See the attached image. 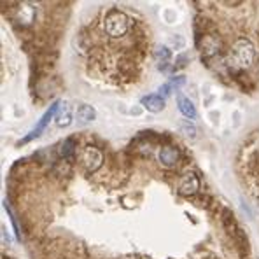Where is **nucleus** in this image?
I'll return each instance as SVG.
<instances>
[{"mask_svg":"<svg viewBox=\"0 0 259 259\" xmlns=\"http://www.w3.org/2000/svg\"><path fill=\"white\" fill-rule=\"evenodd\" d=\"M102 161H104L102 153L97 147H91V145H88V147L83 151V154H81V163H83L84 168H86L89 173H91V172H97L98 168L102 167Z\"/></svg>","mask_w":259,"mask_h":259,"instance_id":"7ed1b4c3","label":"nucleus"},{"mask_svg":"<svg viewBox=\"0 0 259 259\" xmlns=\"http://www.w3.org/2000/svg\"><path fill=\"white\" fill-rule=\"evenodd\" d=\"M170 58H172V53L167 46H161V48H158L154 51V62H156V67H158L159 70L167 69L168 63H170Z\"/></svg>","mask_w":259,"mask_h":259,"instance_id":"6e6552de","label":"nucleus"},{"mask_svg":"<svg viewBox=\"0 0 259 259\" xmlns=\"http://www.w3.org/2000/svg\"><path fill=\"white\" fill-rule=\"evenodd\" d=\"M72 123V112H70V105L69 104H60V109H58L56 114V124L58 126H69Z\"/></svg>","mask_w":259,"mask_h":259,"instance_id":"1a4fd4ad","label":"nucleus"},{"mask_svg":"<svg viewBox=\"0 0 259 259\" xmlns=\"http://www.w3.org/2000/svg\"><path fill=\"white\" fill-rule=\"evenodd\" d=\"M184 83H186V79L182 77V75L173 77V79H170V83L163 84L161 88H159V97H168L172 91H177V89H179Z\"/></svg>","mask_w":259,"mask_h":259,"instance_id":"9b49d317","label":"nucleus"},{"mask_svg":"<svg viewBox=\"0 0 259 259\" xmlns=\"http://www.w3.org/2000/svg\"><path fill=\"white\" fill-rule=\"evenodd\" d=\"M58 153H60L62 158H72L74 153H75V140L74 138H67V140H63L62 145H60V149H58Z\"/></svg>","mask_w":259,"mask_h":259,"instance_id":"ddd939ff","label":"nucleus"},{"mask_svg":"<svg viewBox=\"0 0 259 259\" xmlns=\"http://www.w3.org/2000/svg\"><path fill=\"white\" fill-rule=\"evenodd\" d=\"M58 109H60V104H53V105L49 107V110H48V112H46L44 116H42V119H40L39 124H37V126H35V130H34V132H32L30 135H28L27 138H25V140H23V142H28V140H32V138H37V137H39L40 133L44 132L46 126H48V123H49V121H51V118H53L54 112H56Z\"/></svg>","mask_w":259,"mask_h":259,"instance_id":"39448f33","label":"nucleus"},{"mask_svg":"<svg viewBox=\"0 0 259 259\" xmlns=\"http://www.w3.org/2000/svg\"><path fill=\"white\" fill-rule=\"evenodd\" d=\"M180 128H182V132H184L186 135H189V137H191V138H193V137H194V133H196V130H194V126H193V124H189L188 121H184V123L180 124Z\"/></svg>","mask_w":259,"mask_h":259,"instance_id":"4468645a","label":"nucleus"},{"mask_svg":"<svg viewBox=\"0 0 259 259\" xmlns=\"http://www.w3.org/2000/svg\"><path fill=\"white\" fill-rule=\"evenodd\" d=\"M142 105L149 112H161L165 109V98L159 97V95H147V97L142 98Z\"/></svg>","mask_w":259,"mask_h":259,"instance_id":"0eeeda50","label":"nucleus"},{"mask_svg":"<svg viewBox=\"0 0 259 259\" xmlns=\"http://www.w3.org/2000/svg\"><path fill=\"white\" fill-rule=\"evenodd\" d=\"M200 189V179L194 172H186L182 179H180L179 184V193L184 194V196H193V194L198 193Z\"/></svg>","mask_w":259,"mask_h":259,"instance_id":"20e7f679","label":"nucleus"},{"mask_svg":"<svg viewBox=\"0 0 259 259\" xmlns=\"http://www.w3.org/2000/svg\"><path fill=\"white\" fill-rule=\"evenodd\" d=\"M177 102H179V109H180V112H182V114H184L186 118H189V119H196V109H194L193 102L189 100V98L182 97V95H179V97H177Z\"/></svg>","mask_w":259,"mask_h":259,"instance_id":"9d476101","label":"nucleus"},{"mask_svg":"<svg viewBox=\"0 0 259 259\" xmlns=\"http://www.w3.org/2000/svg\"><path fill=\"white\" fill-rule=\"evenodd\" d=\"M130 25H132V19L119 9H110L105 14V19H104V30L110 39L124 37L130 30Z\"/></svg>","mask_w":259,"mask_h":259,"instance_id":"f257e3e1","label":"nucleus"},{"mask_svg":"<svg viewBox=\"0 0 259 259\" xmlns=\"http://www.w3.org/2000/svg\"><path fill=\"white\" fill-rule=\"evenodd\" d=\"M233 54H235V62L238 67H249L254 62V46L249 39H238L233 44Z\"/></svg>","mask_w":259,"mask_h":259,"instance_id":"f03ea898","label":"nucleus"},{"mask_svg":"<svg viewBox=\"0 0 259 259\" xmlns=\"http://www.w3.org/2000/svg\"><path fill=\"white\" fill-rule=\"evenodd\" d=\"M95 118H97V112H95V109H93L91 105H81L79 109H77V121H79L81 124L91 123Z\"/></svg>","mask_w":259,"mask_h":259,"instance_id":"f8f14e48","label":"nucleus"},{"mask_svg":"<svg viewBox=\"0 0 259 259\" xmlns=\"http://www.w3.org/2000/svg\"><path fill=\"white\" fill-rule=\"evenodd\" d=\"M158 158L163 167L172 168V167H175L177 161H179V151H177L175 147H172V145H165V147L159 151Z\"/></svg>","mask_w":259,"mask_h":259,"instance_id":"423d86ee","label":"nucleus"}]
</instances>
